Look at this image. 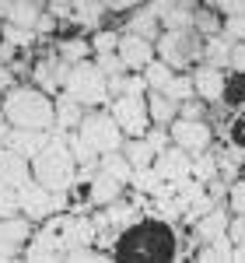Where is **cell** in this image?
Instances as JSON below:
<instances>
[{
  "instance_id": "cell-1",
  "label": "cell",
  "mask_w": 245,
  "mask_h": 263,
  "mask_svg": "<svg viewBox=\"0 0 245 263\" xmlns=\"http://www.w3.org/2000/svg\"><path fill=\"white\" fill-rule=\"evenodd\" d=\"M32 176H35V182H42L53 193H67L74 186V179H77V158H74V151L67 144V134L53 130V141L32 158Z\"/></svg>"
},
{
  "instance_id": "cell-2",
  "label": "cell",
  "mask_w": 245,
  "mask_h": 263,
  "mask_svg": "<svg viewBox=\"0 0 245 263\" xmlns=\"http://www.w3.org/2000/svg\"><path fill=\"white\" fill-rule=\"evenodd\" d=\"M4 120L11 126H35V130H53L56 123V102H49V95L42 88H25L14 84L4 95Z\"/></svg>"
},
{
  "instance_id": "cell-3",
  "label": "cell",
  "mask_w": 245,
  "mask_h": 263,
  "mask_svg": "<svg viewBox=\"0 0 245 263\" xmlns=\"http://www.w3.org/2000/svg\"><path fill=\"white\" fill-rule=\"evenodd\" d=\"M67 95L70 99H77L81 105H109L112 95H109V81H105V74L98 70V63H70V74H67Z\"/></svg>"
},
{
  "instance_id": "cell-4",
  "label": "cell",
  "mask_w": 245,
  "mask_h": 263,
  "mask_svg": "<svg viewBox=\"0 0 245 263\" xmlns=\"http://www.w3.org/2000/svg\"><path fill=\"white\" fill-rule=\"evenodd\" d=\"M154 49L172 70H182L189 67V60L203 57V42L196 35V28H165V35L154 39Z\"/></svg>"
},
{
  "instance_id": "cell-5",
  "label": "cell",
  "mask_w": 245,
  "mask_h": 263,
  "mask_svg": "<svg viewBox=\"0 0 245 263\" xmlns=\"http://www.w3.org/2000/svg\"><path fill=\"white\" fill-rule=\"evenodd\" d=\"M77 134H81V137L91 144L98 155H105V151H119V147H122V126L116 123L112 112H102V109L84 112Z\"/></svg>"
},
{
  "instance_id": "cell-6",
  "label": "cell",
  "mask_w": 245,
  "mask_h": 263,
  "mask_svg": "<svg viewBox=\"0 0 245 263\" xmlns=\"http://www.w3.org/2000/svg\"><path fill=\"white\" fill-rule=\"evenodd\" d=\"M109 112L116 116V123L122 126V134L130 137H144L147 134V123H151V109H147V99L144 95H116L109 102Z\"/></svg>"
},
{
  "instance_id": "cell-7",
  "label": "cell",
  "mask_w": 245,
  "mask_h": 263,
  "mask_svg": "<svg viewBox=\"0 0 245 263\" xmlns=\"http://www.w3.org/2000/svg\"><path fill=\"white\" fill-rule=\"evenodd\" d=\"M18 203H21V214L25 218H32V221H42V218H49V214H56L63 207V193H53V190H46L42 182H25L18 186Z\"/></svg>"
},
{
  "instance_id": "cell-8",
  "label": "cell",
  "mask_w": 245,
  "mask_h": 263,
  "mask_svg": "<svg viewBox=\"0 0 245 263\" xmlns=\"http://www.w3.org/2000/svg\"><path fill=\"white\" fill-rule=\"evenodd\" d=\"M168 130H172V144L186 147L189 155L207 151L210 141H214V134H210V126H207L203 120H182V116H175V123H172Z\"/></svg>"
},
{
  "instance_id": "cell-9",
  "label": "cell",
  "mask_w": 245,
  "mask_h": 263,
  "mask_svg": "<svg viewBox=\"0 0 245 263\" xmlns=\"http://www.w3.org/2000/svg\"><path fill=\"white\" fill-rule=\"evenodd\" d=\"M28 235H32V218H18V214L0 218V263L18 260V253H21V246L28 242Z\"/></svg>"
},
{
  "instance_id": "cell-10",
  "label": "cell",
  "mask_w": 245,
  "mask_h": 263,
  "mask_svg": "<svg viewBox=\"0 0 245 263\" xmlns=\"http://www.w3.org/2000/svg\"><path fill=\"white\" fill-rule=\"evenodd\" d=\"M154 168H158V176L165 182H179L193 172V155L186 147H179V144H168L165 151L154 155Z\"/></svg>"
},
{
  "instance_id": "cell-11",
  "label": "cell",
  "mask_w": 245,
  "mask_h": 263,
  "mask_svg": "<svg viewBox=\"0 0 245 263\" xmlns=\"http://www.w3.org/2000/svg\"><path fill=\"white\" fill-rule=\"evenodd\" d=\"M119 60L126 63V70H144L147 63L154 60V42L144 39V35H137V32H126V35H119Z\"/></svg>"
},
{
  "instance_id": "cell-12",
  "label": "cell",
  "mask_w": 245,
  "mask_h": 263,
  "mask_svg": "<svg viewBox=\"0 0 245 263\" xmlns=\"http://www.w3.org/2000/svg\"><path fill=\"white\" fill-rule=\"evenodd\" d=\"M193 88H196V95H200L203 102H221V99H224V91H228L221 67H214V63H200V67L193 70Z\"/></svg>"
},
{
  "instance_id": "cell-13",
  "label": "cell",
  "mask_w": 245,
  "mask_h": 263,
  "mask_svg": "<svg viewBox=\"0 0 245 263\" xmlns=\"http://www.w3.org/2000/svg\"><path fill=\"white\" fill-rule=\"evenodd\" d=\"M49 141H53V134H49V130H35V126H11L7 147H14L18 155H25V158L32 162V158H35Z\"/></svg>"
},
{
  "instance_id": "cell-14",
  "label": "cell",
  "mask_w": 245,
  "mask_h": 263,
  "mask_svg": "<svg viewBox=\"0 0 245 263\" xmlns=\"http://www.w3.org/2000/svg\"><path fill=\"white\" fill-rule=\"evenodd\" d=\"M0 179L11 182L14 190L25 186V182H32L35 179V176H32V162H28L25 155H18L14 147H4V151H0Z\"/></svg>"
},
{
  "instance_id": "cell-15",
  "label": "cell",
  "mask_w": 245,
  "mask_h": 263,
  "mask_svg": "<svg viewBox=\"0 0 245 263\" xmlns=\"http://www.w3.org/2000/svg\"><path fill=\"white\" fill-rule=\"evenodd\" d=\"M95 239V221L88 218H60V246L77 249V246H91Z\"/></svg>"
},
{
  "instance_id": "cell-16",
  "label": "cell",
  "mask_w": 245,
  "mask_h": 263,
  "mask_svg": "<svg viewBox=\"0 0 245 263\" xmlns=\"http://www.w3.org/2000/svg\"><path fill=\"white\" fill-rule=\"evenodd\" d=\"M32 74H35V84H39L42 91H49V95H53V91H56V88L67 81V74H70V63L63 60V57H60V60H39Z\"/></svg>"
},
{
  "instance_id": "cell-17",
  "label": "cell",
  "mask_w": 245,
  "mask_h": 263,
  "mask_svg": "<svg viewBox=\"0 0 245 263\" xmlns=\"http://www.w3.org/2000/svg\"><path fill=\"white\" fill-rule=\"evenodd\" d=\"M42 14H46L42 11V0H11V7L4 11V21L21 25V28H35Z\"/></svg>"
},
{
  "instance_id": "cell-18",
  "label": "cell",
  "mask_w": 245,
  "mask_h": 263,
  "mask_svg": "<svg viewBox=\"0 0 245 263\" xmlns=\"http://www.w3.org/2000/svg\"><path fill=\"white\" fill-rule=\"evenodd\" d=\"M88 197H91V203H98V207H109V203H116V200L122 197V182L112 179L109 172H102V168H98V176L91 179Z\"/></svg>"
},
{
  "instance_id": "cell-19",
  "label": "cell",
  "mask_w": 245,
  "mask_h": 263,
  "mask_svg": "<svg viewBox=\"0 0 245 263\" xmlns=\"http://www.w3.org/2000/svg\"><path fill=\"white\" fill-rule=\"evenodd\" d=\"M84 120V109L77 99H70V95H63L56 102V123H53V130H60V134H70V130H77Z\"/></svg>"
},
{
  "instance_id": "cell-20",
  "label": "cell",
  "mask_w": 245,
  "mask_h": 263,
  "mask_svg": "<svg viewBox=\"0 0 245 263\" xmlns=\"http://www.w3.org/2000/svg\"><path fill=\"white\" fill-rule=\"evenodd\" d=\"M147 109H151V120L161 123V126H172L179 116V102L168 99L165 91H147Z\"/></svg>"
},
{
  "instance_id": "cell-21",
  "label": "cell",
  "mask_w": 245,
  "mask_h": 263,
  "mask_svg": "<svg viewBox=\"0 0 245 263\" xmlns=\"http://www.w3.org/2000/svg\"><path fill=\"white\" fill-rule=\"evenodd\" d=\"M158 14L151 11V4H140V7H133V18L126 21V32H137V35H144V39H158Z\"/></svg>"
},
{
  "instance_id": "cell-22",
  "label": "cell",
  "mask_w": 245,
  "mask_h": 263,
  "mask_svg": "<svg viewBox=\"0 0 245 263\" xmlns=\"http://www.w3.org/2000/svg\"><path fill=\"white\" fill-rule=\"evenodd\" d=\"M98 168L102 172H109L112 179H119L122 186L130 182V176H133V165H130V158L122 155V147L119 151H105V155H98Z\"/></svg>"
},
{
  "instance_id": "cell-23",
  "label": "cell",
  "mask_w": 245,
  "mask_h": 263,
  "mask_svg": "<svg viewBox=\"0 0 245 263\" xmlns=\"http://www.w3.org/2000/svg\"><path fill=\"white\" fill-rule=\"evenodd\" d=\"M228 218L221 207H214V211H207L203 218H196V235L203 239V242H210V239H217V235H224L228 232Z\"/></svg>"
},
{
  "instance_id": "cell-24",
  "label": "cell",
  "mask_w": 245,
  "mask_h": 263,
  "mask_svg": "<svg viewBox=\"0 0 245 263\" xmlns=\"http://www.w3.org/2000/svg\"><path fill=\"white\" fill-rule=\"evenodd\" d=\"M203 60L224 70L228 63H231V39L221 35V32H217V35H207L203 39Z\"/></svg>"
},
{
  "instance_id": "cell-25",
  "label": "cell",
  "mask_w": 245,
  "mask_h": 263,
  "mask_svg": "<svg viewBox=\"0 0 245 263\" xmlns=\"http://www.w3.org/2000/svg\"><path fill=\"white\" fill-rule=\"evenodd\" d=\"M122 155L130 158V165L133 168H144V165H154V147H151V141L147 137H130V141H122Z\"/></svg>"
},
{
  "instance_id": "cell-26",
  "label": "cell",
  "mask_w": 245,
  "mask_h": 263,
  "mask_svg": "<svg viewBox=\"0 0 245 263\" xmlns=\"http://www.w3.org/2000/svg\"><path fill=\"white\" fill-rule=\"evenodd\" d=\"M172 78H175V70H172V67H168L165 60H151L147 67H144V81H147V91H165Z\"/></svg>"
},
{
  "instance_id": "cell-27",
  "label": "cell",
  "mask_w": 245,
  "mask_h": 263,
  "mask_svg": "<svg viewBox=\"0 0 245 263\" xmlns=\"http://www.w3.org/2000/svg\"><path fill=\"white\" fill-rule=\"evenodd\" d=\"M130 182H133V190H137V193H154V197H158V190H161L165 179L158 176V168H154V165H144V168H133Z\"/></svg>"
},
{
  "instance_id": "cell-28",
  "label": "cell",
  "mask_w": 245,
  "mask_h": 263,
  "mask_svg": "<svg viewBox=\"0 0 245 263\" xmlns=\"http://www.w3.org/2000/svg\"><path fill=\"white\" fill-rule=\"evenodd\" d=\"M0 39L11 42L14 49H25V46H32V42L39 39V32H35V28H21V25H11V21H4V25H0Z\"/></svg>"
},
{
  "instance_id": "cell-29",
  "label": "cell",
  "mask_w": 245,
  "mask_h": 263,
  "mask_svg": "<svg viewBox=\"0 0 245 263\" xmlns=\"http://www.w3.org/2000/svg\"><path fill=\"white\" fill-rule=\"evenodd\" d=\"M196 260H235V242L224 235H217V239H210V249L203 253H196Z\"/></svg>"
},
{
  "instance_id": "cell-30",
  "label": "cell",
  "mask_w": 245,
  "mask_h": 263,
  "mask_svg": "<svg viewBox=\"0 0 245 263\" xmlns=\"http://www.w3.org/2000/svg\"><path fill=\"white\" fill-rule=\"evenodd\" d=\"M70 151H74V158H77V165H84V168H88V165H95L98 162V151H95V147H91V144L84 141L81 134H70Z\"/></svg>"
},
{
  "instance_id": "cell-31",
  "label": "cell",
  "mask_w": 245,
  "mask_h": 263,
  "mask_svg": "<svg viewBox=\"0 0 245 263\" xmlns=\"http://www.w3.org/2000/svg\"><path fill=\"white\" fill-rule=\"evenodd\" d=\"M193 28L200 32V35H217L221 32V21L214 14V7L207 4V11H193Z\"/></svg>"
},
{
  "instance_id": "cell-32",
  "label": "cell",
  "mask_w": 245,
  "mask_h": 263,
  "mask_svg": "<svg viewBox=\"0 0 245 263\" xmlns=\"http://www.w3.org/2000/svg\"><path fill=\"white\" fill-rule=\"evenodd\" d=\"M88 53H91V42H84V39H67V42H60V57L67 63L88 60Z\"/></svg>"
},
{
  "instance_id": "cell-33",
  "label": "cell",
  "mask_w": 245,
  "mask_h": 263,
  "mask_svg": "<svg viewBox=\"0 0 245 263\" xmlns=\"http://www.w3.org/2000/svg\"><path fill=\"white\" fill-rule=\"evenodd\" d=\"M165 95H168V99H175V102L193 99V95H196V88H193V78H182V74H175V78L168 81V88H165Z\"/></svg>"
},
{
  "instance_id": "cell-34",
  "label": "cell",
  "mask_w": 245,
  "mask_h": 263,
  "mask_svg": "<svg viewBox=\"0 0 245 263\" xmlns=\"http://www.w3.org/2000/svg\"><path fill=\"white\" fill-rule=\"evenodd\" d=\"M189 176H196L200 182H210L214 176H217V158H210V155H193V172Z\"/></svg>"
},
{
  "instance_id": "cell-35",
  "label": "cell",
  "mask_w": 245,
  "mask_h": 263,
  "mask_svg": "<svg viewBox=\"0 0 245 263\" xmlns=\"http://www.w3.org/2000/svg\"><path fill=\"white\" fill-rule=\"evenodd\" d=\"M91 49H95V53H116V49H119V35H116V32H95Z\"/></svg>"
},
{
  "instance_id": "cell-36",
  "label": "cell",
  "mask_w": 245,
  "mask_h": 263,
  "mask_svg": "<svg viewBox=\"0 0 245 263\" xmlns=\"http://www.w3.org/2000/svg\"><path fill=\"white\" fill-rule=\"evenodd\" d=\"M98 70H102L105 78H112V74L126 70V63L119 60V53H98Z\"/></svg>"
},
{
  "instance_id": "cell-37",
  "label": "cell",
  "mask_w": 245,
  "mask_h": 263,
  "mask_svg": "<svg viewBox=\"0 0 245 263\" xmlns=\"http://www.w3.org/2000/svg\"><path fill=\"white\" fill-rule=\"evenodd\" d=\"M214 207H217V200H214L210 193H200L196 200H193V203H189V207H186V214H189V218L196 221V218H203L207 211H214Z\"/></svg>"
},
{
  "instance_id": "cell-38",
  "label": "cell",
  "mask_w": 245,
  "mask_h": 263,
  "mask_svg": "<svg viewBox=\"0 0 245 263\" xmlns=\"http://www.w3.org/2000/svg\"><path fill=\"white\" fill-rule=\"evenodd\" d=\"M228 200H231V214H245V179L228 186Z\"/></svg>"
},
{
  "instance_id": "cell-39",
  "label": "cell",
  "mask_w": 245,
  "mask_h": 263,
  "mask_svg": "<svg viewBox=\"0 0 245 263\" xmlns=\"http://www.w3.org/2000/svg\"><path fill=\"white\" fill-rule=\"evenodd\" d=\"M224 35H228L231 42L245 39V11H242V14H228V21H224Z\"/></svg>"
},
{
  "instance_id": "cell-40",
  "label": "cell",
  "mask_w": 245,
  "mask_h": 263,
  "mask_svg": "<svg viewBox=\"0 0 245 263\" xmlns=\"http://www.w3.org/2000/svg\"><path fill=\"white\" fill-rule=\"evenodd\" d=\"M147 141H151V147H154V151H165V147L172 144V130L158 123V130H151V134H147Z\"/></svg>"
},
{
  "instance_id": "cell-41",
  "label": "cell",
  "mask_w": 245,
  "mask_h": 263,
  "mask_svg": "<svg viewBox=\"0 0 245 263\" xmlns=\"http://www.w3.org/2000/svg\"><path fill=\"white\" fill-rule=\"evenodd\" d=\"M214 11H221V14H242L245 11V0H207Z\"/></svg>"
},
{
  "instance_id": "cell-42",
  "label": "cell",
  "mask_w": 245,
  "mask_h": 263,
  "mask_svg": "<svg viewBox=\"0 0 245 263\" xmlns=\"http://www.w3.org/2000/svg\"><path fill=\"white\" fill-rule=\"evenodd\" d=\"M179 116L182 120H203V105L196 99H186V102H179Z\"/></svg>"
},
{
  "instance_id": "cell-43",
  "label": "cell",
  "mask_w": 245,
  "mask_h": 263,
  "mask_svg": "<svg viewBox=\"0 0 245 263\" xmlns=\"http://www.w3.org/2000/svg\"><path fill=\"white\" fill-rule=\"evenodd\" d=\"M228 67H235L238 74H245V39L231 42V63H228Z\"/></svg>"
},
{
  "instance_id": "cell-44",
  "label": "cell",
  "mask_w": 245,
  "mask_h": 263,
  "mask_svg": "<svg viewBox=\"0 0 245 263\" xmlns=\"http://www.w3.org/2000/svg\"><path fill=\"white\" fill-rule=\"evenodd\" d=\"M242 235H245V214H235V218L228 221V239L238 246V242H242Z\"/></svg>"
},
{
  "instance_id": "cell-45",
  "label": "cell",
  "mask_w": 245,
  "mask_h": 263,
  "mask_svg": "<svg viewBox=\"0 0 245 263\" xmlns=\"http://www.w3.org/2000/svg\"><path fill=\"white\" fill-rule=\"evenodd\" d=\"M122 91H126V95H147V81H144V78H126Z\"/></svg>"
},
{
  "instance_id": "cell-46",
  "label": "cell",
  "mask_w": 245,
  "mask_h": 263,
  "mask_svg": "<svg viewBox=\"0 0 245 263\" xmlns=\"http://www.w3.org/2000/svg\"><path fill=\"white\" fill-rule=\"evenodd\" d=\"M147 0H105V7L109 11H133V7H140Z\"/></svg>"
},
{
  "instance_id": "cell-47",
  "label": "cell",
  "mask_w": 245,
  "mask_h": 263,
  "mask_svg": "<svg viewBox=\"0 0 245 263\" xmlns=\"http://www.w3.org/2000/svg\"><path fill=\"white\" fill-rule=\"evenodd\" d=\"M0 88H4V91L14 88V70H11V67H0Z\"/></svg>"
},
{
  "instance_id": "cell-48",
  "label": "cell",
  "mask_w": 245,
  "mask_h": 263,
  "mask_svg": "<svg viewBox=\"0 0 245 263\" xmlns=\"http://www.w3.org/2000/svg\"><path fill=\"white\" fill-rule=\"evenodd\" d=\"M46 4H49V11H53V14H67L74 0H46Z\"/></svg>"
},
{
  "instance_id": "cell-49",
  "label": "cell",
  "mask_w": 245,
  "mask_h": 263,
  "mask_svg": "<svg viewBox=\"0 0 245 263\" xmlns=\"http://www.w3.org/2000/svg\"><path fill=\"white\" fill-rule=\"evenodd\" d=\"M7 137H11V123H7V120H0V151L7 147Z\"/></svg>"
},
{
  "instance_id": "cell-50",
  "label": "cell",
  "mask_w": 245,
  "mask_h": 263,
  "mask_svg": "<svg viewBox=\"0 0 245 263\" xmlns=\"http://www.w3.org/2000/svg\"><path fill=\"white\" fill-rule=\"evenodd\" d=\"M235 260H245V235H242V242L235 246Z\"/></svg>"
},
{
  "instance_id": "cell-51",
  "label": "cell",
  "mask_w": 245,
  "mask_h": 263,
  "mask_svg": "<svg viewBox=\"0 0 245 263\" xmlns=\"http://www.w3.org/2000/svg\"><path fill=\"white\" fill-rule=\"evenodd\" d=\"M11 7V0H0V18H4V11Z\"/></svg>"
}]
</instances>
